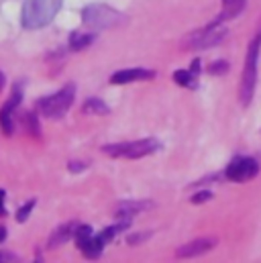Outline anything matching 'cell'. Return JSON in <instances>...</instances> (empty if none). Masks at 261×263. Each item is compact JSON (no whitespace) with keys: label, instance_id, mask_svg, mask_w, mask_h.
I'll list each match as a JSON object with an SVG mask.
<instances>
[{"label":"cell","instance_id":"6da1fadb","mask_svg":"<svg viewBox=\"0 0 261 263\" xmlns=\"http://www.w3.org/2000/svg\"><path fill=\"white\" fill-rule=\"evenodd\" d=\"M261 51V35H255L249 43L247 58H245V67L241 76V86H239V100L243 106H249L253 96H255V86H257V64H259Z\"/></svg>","mask_w":261,"mask_h":263},{"label":"cell","instance_id":"7a4b0ae2","mask_svg":"<svg viewBox=\"0 0 261 263\" xmlns=\"http://www.w3.org/2000/svg\"><path fill=\"white\" fill-rule=\"evenodd\" d=\"M62 8V0H27L23 4V27L41 29L47 27Z\"/></svg>","mask_w":261,"mask_h":263},{"label":"cell","instance_id":"3957f363","mask_svg":"<svg viewBox=\"0 0 261 263\" xmlns=\"http://www.w3.org/2000/svg\"><path fill=\"white\" fill-rule=\"evenodd\" d=\"M82 21L86 27L90 29H113V27H119L127 21V16L106 4H90L82 10Z\"/></svg>","mask_w":261,"mask_h":263},{"label":"cell","instance_id":"277c9868","mask_svg":"<svg viewBox=\"0 0 261 263\" xmlns=\"http://www.w3.org/2000/svg\"><path fill=\"white\" fill-rule=\"evenodd\" d=\"M73 98H76V86L73 84H67L62 90H58L55 94L41 98L39 104H37V110L45 119H53V121L55 119H62L65 112L71 108Z\"/></svg>","mask_w":261,"mask_h":263},{"label":"cell","instance_id":"5b68a950","mask_svg":"<svg viewBox=\"0 0 261 263\" xmlns=\"http://www.w3.org/2000/svg\"><path fill=\"white\" fill-rule=\"evenodd\" d=\"M159 141L155 139H139L130 143H117V145H104L102 151L110 157H125V159H141L159 149Z\"/></svg>","mask_w":261,"mask_h":263},{"label":"cell","instance_id":"8992f818","mask_svg":"<svg viewBox=\"0 0 261 263\" xmlns=\"http://www.w3.org/2000/svg\"><path fill=\"white\" fill-rule=\"evenodd\" d=\"M225 37H227V29L220 25V21H214V23H210L208 27L190 33V35L184 39L182 47H184V49H208V47H214V45L222 43Z\"/></svg>","mask_w":261,"mask_h":263},{"label":"cell","instance_id":"52a82bcc","mask_svg":"<svg viewBox=\"0 0 261 263\" xmlns=\"http://www.w3.org/2000/svg\"><path fill=\"white\" fill-rule=\"evenodd\" d=\"M257 174H259V163H257V159L245 157V155L235 157V159L227 165V170H225V178L231 180V182H239V184L253 180Z\"/></svg>","mask_w":261,"mask_h":263},{"label":"cell","instance_id":"ba28073f","mask_svg":"<svg viewBox=\"0 0 261 263\" xmlns=\"http://www.w3.org/2000/svg\"><path fill=\"white\" fill-rule=\"evenodd\" d=\"M76 243H78V249L88 259H94V257L102 255L104 243H102V239L98 235H94L92 227H88V224H82V227L76 229Z\"/></svg>","mask_w":261,"mask_h":263},{"label":"cell","instance_id":"9c48e42d","mask_svg":"<svg viewBox=\"0 0 261 263\" xmlns=\"http://www.w3.org/2000/svg\"><path fill=\"white\" fill-rule=\"evenodd\" d=\"M214 245H216V239H208V237H206V239H196V241H190V243L182 245V247L176 251V255L182 257V259L200 257V255L208 253L210 249H214Z\"/></svg>","mask_w":261,"mask_h":263},{"label":"cell","instance_id":"30bf717a","mask_svg":"<svg viewBox=\"0 0 261 263\" xmlns=\"http://www.w3.org/2000/svg\"><path fill=\"white\" fill-rule=\"evenodd\" d=\"M18 104H21V92L14 90L12 96L0 108V127H2L4 135H12V131H14V127H12V115H14V110H16Z\"/></svg>","mask_w":261,"mask_h":263},{"label":"cell","instance_id":"8fae6325","mask_svg":"<svg viewBox=\"0 0 261 263\" xmlns=\"http://www.w3.org/2000/svg\"><path fill=\"white\" fill-rule=\"evenodd\" d=\"M151 78H155V71H151V69H141V67L121 69V71H117V73L110 76V84H129V82L151 80Z\"/></svg>","mask_w":261,"mask_h":263},{"label":"cell","instance_id":"7c38bea8","mask_svg":"<svg viewBox=\"0 0 261 263\" xmlns=\"http://www.w3.org/2000/svg\"><path fill=\"white\" fill-rule=\"evenodd\" d=\"M247 0H222V10L218 14L216 21H229V18H237L243 10H245Z\"/></svg>","mask_w":261,"mask_h":263},{"label":"cell","instance_id":"4fadbf2b","mask_svg":"<svg viewBox=\"0 0 261 263\" xmlns=\"http://www.w3.org/2000/svg\"><path fill=\"white\" fill-rule=\"evenodd\" d=\"M76 233V224L73 222H67V224H62L55 229V233L51 235L49 239V247H58V245H64L67 239H71Z\"/></svg>","mask_w":261,"mask_h":263},{"label":"cell","instance_id":"5bb4252c","mask_svg":"<svg viewBox=\"0 0 261 263\" xmlns=\"http://www.w3.org/2000/svg\"><path fill=\"white\" fill-rule=\"evenodd\" d=\"M108 106L104 104V100H100V98H88L86 102H84V106H82V112L84 115H108Z\"/></svg>","mask_w":261,"mask_h":263},{"label":"cell","instance_id":"9a60e30c","mask_svg":"<svg viewBox=\"0 0 261 263\" xmlns=\"http://www.w3.org/2000/svg\"><path fill=\"white\" fill-rule=\"evenodd\" d=\"M94 37H96V35H92V33H71V37H69V47H71L73 51L86 49V47L94 41Z\"/></svg>","mask_w":261,"mask_h":263},{"label":"cell","instance_id":"2e32d148","mask_svg":"<svg viewBox=\"0 0 261 263\" xmlns=\"http://www.w3.org/2000/svg\"><path fill=\"white\" fill-rule=\"evenodd\" d=\"M174 80L178 86H184V88H196V73H192L190 69H178L174 73Z\"/></svg>","mask_w":261,"mask_h":263},{"label":"cell","instance_id":"e0dca14e","mask_svg":"<svg viewBox=\"0 0 261 263\" xmlns=\"http://www.w3.org/2000/svg\"><path fill=\"white\" fill-rule=\"evenodd\" d=\"M149 206V202H125V204H119L117 206V214L125 216V214H137L141 210H145Z\"/></svg>","mask_w":261,"mask_h":263},{"label":"cell","instance_id":"ac0fdd59","mask_svg":"<svg viewBox=\"0 0 261 263\" xmlns=\"http://www.w3.org/2000/svg\"><path fill=\"white\" fill-rule=\"evenodd\" d=\"M129 227V220H123V222H119V224H115V227H108L106 231H102L98 237L102 239V243H108V241H113L121 231H125Z\"/></svg>","mask_w":261,"mask_h":263},{"label":"cell","instance_id":"d6986e66","mask_svg":"<svg viewBox=\"0 0 261 263\" xmlns=\"http://www.w3.org/2000/svg\"><path fill=\"white\" fill-rule=\"evenodd\" d=\"M33 206H35V200H31V202H27L25 206H21V210L16 212V220H18V222H25V220L29 218V214H31Z\"/></svg>","mask_w":261,"mask_h":263},{"label":"cell","instance_id":"ffe728a7","mask_svg":"<svg viewBox=\"0 0 261 263\" xmlns=\"http://www.w3.org/2000/svg\"><path fill=\"white\" fill-rule=\"evenodd\" d=\"M208 71H210L212 76H220V73H227V71H229V62H214V64H210Z\"/></svg>","mask_w":261,"mask_h":263},{"label":"cell","instance_id":"44dd1931","mask_svg":"<svg viewBox=\"0 0 261 263\" xmlns=\"http://www.w3.org/2000/svg\"><path fill=\"white\" fill-rule=\"evenodd\" d=\"M190 200H192V204H202V202H208V200H212V192H210V190H202V192L194 194Z\"/></svg>","mask_w":261,"mask_h":263},{"label":"cell","instance_id":"7402d4cb","mask_svg":"<svg viewBox=\"0 0 261 263\" xmlns=\"http://www.w3.org/2000/svg\"><path fill=\"white\" fill-rule=\"evenodd\" d=\"M18 257L14 253H6V251H0V261H16Z\"/></svg>","mask_w":261,"mask_h":263},{"label":"cell","instance_id":"603a6c76","mask_svg":"<svg viewBox=\"0 0 261 263\" xmlns=\"http://www.w3.org/2000/svg\"><path fill=\"white\" fill-rule=\"evenodd\" d=\"M149 235L147 233H143V235H137V237H129V245H135V243H139V241H143V239H147Z\"/></svg>","mask_w":261,"mask_h":263},{"label":"cell","instance_id":"cb8c5ba5","mask_svg":"<svg viewBox=\"0 0 261 263\" xmlns=\"http://www.w3.org/2000/svg\"><path fill=\"white\" fill-rule=\"evenodd\" d=\"M0 214H4V192L0 190Z\"/></svg>","mask_w":261,"mask_h":263},{"label":"cell","instance_id":"d4e9b609","mask_svg":"<svg viewBox=\"0 0 261 263\" xmlns=\"http://www.w3.org/2000/svg\"><path fill=\"white\" fill-rule=\"evenodd\" d=\"M4 239H6V229H4V227H0V243H2Z\"/></svg>","mask_w":261,"mask_h":263},{"label":"cell","instance_id":"484cf974","mask_svg":"<svg viewBox=\"0 0 261 263\" xmlns=\"http://www.w3.org/2000/svg\"><path fill=\"white\" fill-rule=\"evenodd\" d=\"M2 88H4V73L0 71V90H2Z\"/></svg>","mask_w":261,"mask_h":263},{"label":"cell","instance_id":"4316f807","mask_svg":"<svg viewBox=\"0 0 261 263\" xmlns=\"http://www.w3.org/2000/svg\"><path fill=\"white\" fill-rule=\"evenodd\" d=\"M259 35H261V31H259Z\"/></svg>","mask_w":261,"mask_h":263}]
</instances>
